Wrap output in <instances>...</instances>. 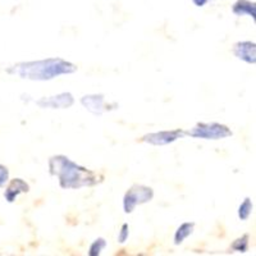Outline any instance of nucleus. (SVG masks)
<instances>
[{
    "label": "nucleus",
    "instance_id": "1",
    "mask_svg": "<svg viewBox=\"0 0 256 256\" xmlns=\"http://www.w3.org/2000/svg\"><path fill=\"white\" fill-rule=\"evenodd\" d=\"M49 173L58 178L63 190H80L94 187L102 182V176L95 170L80 166L66 155H52L49 162Z\"/></svg>",
    "mask_w": 256,
    "mask_h": 256
},
{
    "label": "nucleus",
    "instance_id": "14",
    "mask_svg": "<svg viewBox=\"0 0 256 256\" xmlns=\"http://www.w3.org/2000/svg\"><path fill=\"white\" fill-rule=\"evenodd\" d=\"M106 248V241H105L102 237L96 238L92 244H90V248H88V255L90 256H99L102 255V251Z\"/></svg>",
    "mask_w": 256,
    "mask_h": 256
},
{
    "label": "nucleus",
    "instance_id": "12",
    "mask_svg": "<svg viewBox=\"0 0 256 256\" xmlns=\"http://www.w3.org/2000/svg\"><path fill=\"white\" fill-rule=\"evenodd\" d=\"M254 205L252 201L250 198H244V200L242 201L241 205L238 206V218L240 220L244 222L248 220V218L251 216V212H252Z\"/></svg>",
    "mask_w": 256,
    "mask_h": 256
},
{
    "label": "nucleus",
    "instance_id": "6",
    "mask_svg": "<svg viewBox=\"0 0 256 256\" xmlns=\"http://www.w3.org/2000/svg\"><path fill=\"white\" fill-rule=\"evenodd\" d=\"M74 104V98L70 92H62L54 96H45L36 102L42 109H68Z\"/></svg>",
    "mask_w": 256,
    "mask_h": 256
},
{
    "label": "nucleus",
    "instance_id": "13",
    "mask_svg": "<svg viewBox=\"0 0 256 256\" xmlns=\"http://www.w3.org/2000/svg\"><path fill=\"white\" fill-rule=\"evenodd\" d=\"M248 240H250V236L244 234V236L238 237V238L233 241V244H230V248L237 251V252H246L248 250Z\"/></svg>",
    "mask_w": 256,
    "mask_h": 256
},
{
    "label": "nucleus",
    "instance_id": "7",
    "mask_svg": "<svg viewBox=\"0 0 256 256\" xmlns=\"http://www.w3.org/2000/svg\"><path fill=\"white\" fill-rule=\"evenodd\" d=\"M233 56L248 64L256 63V44L252 41H238L232 48Z\"/></svg>",
    "mask_w": 256,
    "mask_h": 256
},
{
    "label": "nucleus",
    "instance_id": "5",
    "mask_svg": "<svg viewBox=\"0 0 256 256\" xmlns=\"http://www.w3.org/2000/svg\"><path fill=\"white\" fill-rule=\"evenodd\" d=\"M184 131L177 128V130H170V131H159V132H152V134H146L141 137L142 142L148 144L152 146H166L170 145V144L176 142L180 138H184Z\"/></svg>",
    "mask_w": 256,
    "mask_h": 256
},
{
    "label": "nucleus",
    "instance_id": "8",
    "mask_svg": "<svg viewBox=\"0 0 256 256\" xmlns=\"http://www.w3.org/2000/svg\"><path fill=\"white\" fill-rule=\"evenodd\" d=\"M81 104L95 116H102L105 110H108L105 104V96L102 94H91V95L82 96Z\"/></svg>",
    "mask_w": 256,
    "mask_h": 256
},
{
    "label": "nucleus",
    "instance_id": "16",
    "mask_svg": "<svg viewBox=\"0 0 256 256\" xmlns=\"http://www.w3.org/2000/svg\"><path fill=\"white\" fill-rule=\"evenodd\" d=\"M9 180V170L6 166L0 164V188L6 186V184Z\"/></svg>",
    "mask_w": 256,
    "mask_h": 256
},
{
    "label": "nucleus",
    "instance_id": "2",
    "mask_svg": "<svg viewBox=\"0 0 256 256\" xmlns=\"http://www.w3.org/2000/svg\"><path fill=\"white\" fill-rule=\"evenodd\" d=\"M78 67L62 58L20 62L6 70V73L30 81H50L64 74L76 73Z\"/></svg>",
    "mask_w": 256,
    "mask_h": 256
},
{
    "label": "nucleus",
    "instance_id": "17",
    "mask_svg": "<svg viewBox=\"0 0 256 256\" xmlns=\"http://www.w3.org/2000/svg\"><path fill=\"white\" fill-rule=\"evenodd\" d=\"M210 2H212V0H192L194 6H198V8H202V6H205L208 3H210Z\"/></svg>",
    "mask_w": 256,
    "mask_h": 256
},
{
    "label": "nucleus",
    "instance_id": "9",
    "mask_svg": "<svg viewBox=\"0 0 256 256\" xmlns=\"http://www.w3.org/2000/svg\"><path fill=\"white\" fill-rule=\"evenodd\" d=\"M30 191V184L22 178H14L8 184L4 191V198L8 202H14L20 194H27Z\"/></svg>",
    "mask_w": 256,
    "mask_h": 256
},
{
    "label": "nucleus",
    "instance_id": "3",
    "mask_svg": "<svg viewBox=\"0 0 256 256\" xmlns=\"http://www.w3.org/2000/svg\"><path fill=\"white\" fill-rule=\"evenodd\" d=\"M184 136L201 140H223L233 136L228 126L218 122H198L190 130H184Z\"/></svg>",
    "mask_w": 256,
    "mask_h": 256
},
{
    "label": "nucleus",
    "instance_id": "10",
    "mask_svg": "<svg viewBox=\"0 0 256 256\" xmlns=\"http://www.w3.org/2000/svg\"><path fill=\"white\" fill-rule=\"evenodd\" d=\"M232 13L237 17L256 18V4L250 0H237L232 6Z\"/></svg>",
    "mask_w": 256,
    "mask_h": 256
},
{
    "label": "nucleus",
    "instance_id": "15",
    "mask_svg": "<svg viewBox=\"0 0 256 256\" xmlns=\"http://www.w3.org/2000/svg\"><path fill=\"white\" fill-rule=\"evenodd\" d=\"M128 237H130V226H128V223H123L120 233H118V237H116V241L123 244L128 241Z\"/></svg>",
    "mask_w": 256,
    "mask_h": 256
},
{
    "label": "nucleus",
    "instance_id": "4",
    "mask_svg": "<svg viewBox=\"0 0 256 256\" xmlns=\"http://www.w3.org/2000/svg\"><path fill=\"white\" fill-rule=\"evenodd\" d=\"M154 198V190L145 184H134L126 191L123 196V210L126 214H131L137 206L148 204Z\"/></svg>",
    "mask_w": 256,
    "mask_h": 256
},
{
    "label": "nucleus",
    "instance_id": "11",
    "mask_svg": "<svg viewBox=\"0 0 256 256\" xmlns=\"http://www.w3.org/2000/svg\"><path fill=\"white\" fill-rule=\"evenodd\" d=\"M194 230H195V223L194 222H186V223L180 224L174 233L176 246H180V244H184V240L191 236Z\"/></svg>",
    "mask_w": 256,
    "mask_h": 256
}]
</instances>
